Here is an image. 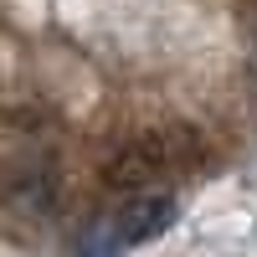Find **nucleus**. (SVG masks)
<instances>
[{
	"label": "nucleus",
	"instance_id": "f257e3e1",
	"mask_svg": "<svg viewBox=\"0 0 257 257\" xmlns=\"http://www.w3.org/2000/svg\"><path fill=\"white\" fill-rule=\"evenodd\" d=\"M201 160V134L196 128H155V134H139L113 149V160L103 165V180H108L113 190H128V196H144V185L165 180L170 170H185Z\"/></svg>",
	"mask_w": 257,
	"mask_h": 257
},
{
	"label": "nucleus",
	"instance_id": "f03ea898",
	"mask_svg": "<svg viewBox=\"0 0 257 257\" xmlns=\"http://www.w3.org/2000/svg\"><path fill=\"white\" fill-rule=\"evenodd\" d=\"M0 196H6V206H16L21 216H52L57 201H62L57 165L47 155H26V160L6 165V175H0Z\"/></svg>",
	"mask_w": 257,
	"mask_h": 257
},
{
	"label": "nucleus",
	"instance_id": "7ed1b4c3",
	"mask_svg": "<svg viewBox=\"0 0 257 257\" xmlns=\"http://www.w3.org/2000/svg\"><path fill=\"white\" fill-rule=\"evenodd\" d=\"M170 226H175V196L144 190V196H134V201L118 211V221H113V242H118V247H144V242L165 237Z\"/></svg>",
	"mask_w": 257,
	"mask_h": 257
},
{
	"label": "nucleus",
	"instance_id": "20e7f679",
	"mask_svg": "<svg viewBox=\"0 0 257 257\" xmlns=\"http://www.w3.org/2000/svg\"><path fill=\"white\" fill-rule=\"evenodd\" d=\"M247 82H252V93H257V31H252V52H247Z\"/></svg>",
	"mask_w": 257,
	"mask_h": 257
}]
</instances>
